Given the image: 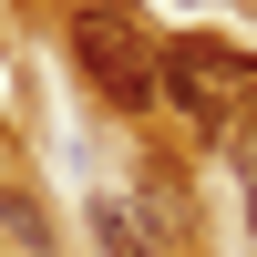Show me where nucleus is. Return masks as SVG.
Masks as SVG:
<instances>
[{
    "mask_svg": "<svg viewBox=\"0 0 257 257\" xmlns=\"http://www.w3.org/2000/svg\"><path fill=\"white\" fill-rule=\"evenodd\" d=\"M72 72L93 82L123 123H144V113L165 103V62L144 52V31H134L123 11H82V21H72Z\"/></svg>",
    "mask_w": 257,
    "mask_h": 257,
    "instance_id": "nucleus-1",
    "label": "nucleus"
},
{
    "mask_svg": "<svg viewBox=\"0 0 257 257\" xmlns=\"http://www.w3.org/2000/svg\"><path fill=\"white\" fill-rule=\"evenodd\" d=\"M155 62H165V103H185L216 144H226V123H237V103H257V62L226 52V41H165Z\"/></svg>",
    "mask_w": 257,
    "mask_h": 257,
    "instance_id": "nucleus-2",
    "label": "nucleus"
},
{
    "mask_svg": "<svg viewBox=\"0 0 257 257\" xmlns=\"http://www.w3.org/2000/svg\"><path fill=\"white\" fill-rule=\"evenodd\" d=\"M144 216H155V247H165V257L196 237V196H185V175H175L165 155H144Z\"/></svg>",
    "mask_w": 257,
    "mask_h": 257,
    "instance_id": "nucleus-3",
    "label": "nucleus"
},
{
    "mask_svg": "<svg viewBox=\"0 0 257 257\" xmlns=\"http://www.w3.org/2000/svg\"><path fill=\"white\" fill-rule=\"evenodd\" d=\"M0 237H11V247H31V257H62V226H52V206H41L21 175H0Z\"/></svg>",
    "mask_w": 257,
    "mask_h": 257,
    "instance_id": "nucleus-4",
    "label": "nucleus"
},
{
    "mask_svg": "<svg viewBox=\"0 0 257 257\" xmlns=\"http://www.w3.org/2000/svg\"><path fill=\"white\" fill-rule=\"evenodd\" d=\"M82 216H93V237H103V257H165V247H155V237L134 226V206H123V196H93Z\"/></svg>",
    "mask_w": 257,
    "mask_h": 257,
    "instance_id": "nucleus-5",
    "label": "nucleus"
},
{
    "mask_svg": "<svg viewBox=\"0 0 257 257\" xmlns=\"http://www.w3.org/2000/svg\"><path fill=\"white\" fill-rule=\"evenodd\" d=\"M226 165H237V196H247V237H257V103H237V123H226Z\"/></svg>",
    "mask_w": 257,
    "mask_h": 257,
    "instance_id": "nucleus-6",
    "label": "nucleus"
},
{
    "mask_svg": "<svg viewBox=\"0 0 257 257\" xmlns=\"http://www.w3.org/2000/svg\"><path fill=\"white\" fill-rule=\"evenodd\" d=\"M0 175H11V134H0Z\"/></svg>",
    "mask_w": 257,
    "mask_h": 257,
    "instance_id": "nucleus-7",
    "label": "nucleus"
}]
</instances>
